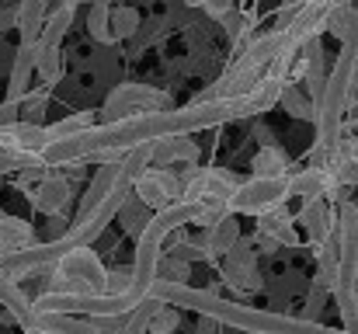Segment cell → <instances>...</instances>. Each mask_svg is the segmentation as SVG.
Instances as JSON below:
<instances>
[{
    "instance_id": "obj_3",
    "label": "cell",
    "mask_w": 358,
    "mask_h": 334,
    "mask_svg": "<svg viewBox=\"0 0 358 334\" xmlns=\"http://www.w3.org/2000/svg\"><path fill=\"white\" fill-rule=\"evenodd\" d=\"M132 192H136V199L143 206L164 209V206H171V202L181 199V171H171L164 164H150V167H143L136 174Z\"/></svg>"
},
{
    "instance_id": "obj_12",
    "label": "cell",
    "mask_w": 358,
    "mask_h": 334,
    "mask_svg": "<svg viewBox=\"0 0 358 334\" xmlns=\"http://www.w3.org/2000/svg\"><path fill=\"white\" fill-rule=\"evenodd\" d=\"M278 102L289 109V115H296V118H313V98H306L292 81L282 88V95H278Z\"/></svg>"
},
{
    "instance_id": "obj_14",
    "label": "cell",
    "mask_w": 358,
    "mask_h": 334,
    "mask_svg": "<svg viewBox=\"0 0 358 334\" xmlns=\"http://www.w3.org/2000/svg\"><path fill=\"white\" fill-rule=\"evenodd\" d=\"M91 35L98 39V42H115L112 39V7L108 4H101V0H94L91 4Z\"/></svg>"
},
{
    "instance_id": "obj_13",
    "label": "cell",
    "mask_w": 358,
    "mask_h": 334,
    "mask_svg": "<svg viewBox=\"0 0 358 334\" xmlns=\"http://www.w3.org/2000/svg\"><path fill=\"white\" fill-rule=\"evenodd\" d=\"M139 32V14L129 7V4H119L115 11H112V39L119 42V39H132Z\"/></svg>"
},
{
    "instance_id": "obj_17",
    "label": "cell",
    "mask_w": 358,
    "mask_h": 334,
    "mask_svg": "<svg viewBox=\"0 0 358 334\" xmlns=\"http://www.w3.org/2000/svg\"><path fill=\"white\" fill-rule=\"evenodd\" d=\"M199 334H213V317H206V321L199 324Z\"/></svg>"
},
{
    "instance_id": "obj_1",
    "label": "cell",
    "mask_w": 358,
    "mask_h": 334,
    "mask_svg": "<svg viewBox=\"0 0 358 334\" xmlns=\"http://www.w3.org/2000/svg\"><path fill=\"white\" fill-rule=\"evenodd\" d=\"M52 265H56L52 293H84V296L105 293L108 272H105L101 258L91 251V244L70 247V251H66V254H59Z\"/></svg>"
},
{
    "instance_id": "obj_10",
    "label": "cell",
    "mask_w": 358,
    "mask_h": 334,
    "mask_svg": "<svg viewBox=\"0 0 358 334\" xmlns=\"http://www.w3.org/2000/svg\"><path fill=\"white\" fill-rule=\"evenodd\" d=\"M70 21H73V7H66V4H59L45 21H42V32H38V46H59L63 42V35H66V28H70Z\"/></svg>"
},
{
    "instance_id": "obj_8",
    "label": "cell",
    "mask_w": 358,
    "mask_h": 334,
    "mask_svg": "<svg viewBox=\"0 0 358 334\" xmlns=\"http://www.w3.org/2000/svg\"><path fill=\"white\" fill-rule=\"evenodd\" d=\"M14 7H17L14 28H17L21 42H35L42 32V21H45V0H17Z\"/></svg>"
},
{
    "instance_id": "obj_7",
    "label": "cell",
    "mask_w": 358,
    "mask_h": 334,
    "mask_svg": "<svg viewBox=\"0 0 358 334\" xmlns=\"http://www.w3.org/2000/svg\"><path fill=\"white\" fill-rule=\"evenodd\" d=\"M35 244V230L31 223L17 220V216H0V254H14Z\"/></svg>"
},
{
    "instance_id": "obj_6",
    "label": "cell",
    "mask_w": 358,
    "mask_h": 334,
    "mask_svg": "<svg viewBox=\"0 0 358 334\" xmlns=\"http://www.w3.org/2000/svg\"><path fill=\"white\" fill-rule=\"evenodd\" d=\"M31 202H35V209H42V213H59V209L70 202V185H66L59 174L45 171V174L38 178V185H35Z\"/></svg>"
},
{
    "instance_id": "obj_15",
    "label": "cell",
    "mask_w": 358,
    "mask_h": 334,
    "mask_svg": "<svg viewBox=\"0 0 358 334\" xmlns=\"http://www.w3.org/2000/svg\"><path fill=\"white\" fill-rule=\"evenodd\" d=\"M98 118H94V111H80V115H70V118H63V122H56V125H49V139H59V136H73V132H80V129H91Z\"/></svg>"
},
{
    "instance_id": "obj_16",
    "label": "cell",
    "mask_w": 358,
    "mask_h": 334,
    "mask_svg": "<svg viewBox=\"0 0 358 334\" xmlns=\"http://www.w3.org/2000/svg\"><path fill=\"white\" fill-rule=\"evenodd\" d=\"M188 7H199V11H206V14H213V18H223L227 11H234V0H185Z\"/></svg>"
},
{
    "instance_id": "obj_4",
    "label": "cell",
    "mask_w": 358,
    "mask_h": 334,
    "mask_svg": "<svg viewBox=\"0 0 358 334\" xmlns=\"http://www.w3.org/2000/svg\"><path fill=\"white\" fill-rule=\"evenodd\" d=\"M153 109H167V98L146 84H122L112 91L108 105H105V118L108 122H119V118H129V115H143V111Z\"/></svg>"
},
{
    "instance_id": "obj_19",
    "label": "cell",
    "mask_w": 358,
    "mask_h": 334,
    "mask_svg": "<svg viewBox=\"0 0 358 334\" xmlns=\"http://www.w3.org/2000/svg\"><path fill=\"white\" fill-rule=\"evenodd\" d=\"M91 4H94V0H91ZM101 4H112V0H101Z\"/></svg>"
},
{
    "instance_id": "obj_18",
    "label": "cell",
    "mask_w": 358,
    "mask_h": 334,
    "mask_svg": "<svg viewBox=\"0 0 358 334\" xmlns=\"http://www.w3.org/2000/svg\"><path fill=\"white\" fill-rule=\"evenodd\" d=\"M63 4H66V7H73V11H77V4H80V0H63Z\"/></svg>"
},
{
    "instance_id": "obj_5",
    "label": "cell",
    "mask_w": 358,
    "mask_h": 334,
    "mask_svg": "<svg viewBox=\"0 0 358 334\" xmlns=\"http://www.w3.org/2000/svg\"><path fill=\"white\" fill-rule=\"evenodd\" d=\"M31 74H35V42H21L10 63V77H7V102L21 105V98L28 95Z\"/></svg>"
},
{
    "instance_id": "obj_20",
    "label": "cell",
    "mask_w": 358,
    "mask_h": 334,
    "mask_svg": "<svg viewBox=\"0 0 358 334\" xmlns=\"http://www.w3.org/2000/svg\"><path fill=\"white\" fill-rule=\"evenodd\" d=\"M24 334H28V331H24Z\"/></svg>"
},
{
    "instance_id": "obj_2",
    "label": "cell",
    "mask_w": 358,
    "mask_h": 334,
    "mask_svg": "<svg viewBox=\"0 0 358 334\" xmlns=\"http://www.w3.org/2000/svg\"><path fill=\"white\" fill-rule=\"evenodd\" d=\"M285 202H289V174H254L250 181H240L234 188L227 213H234V216H240V213L261 216V213L278 209Z\"/></svg>"
},
{
    "instance_id": "obj_9",
    "label": "cell",
    "mask_w": 358,
    "mask_h": 334,
    "mask_svg": "<svg viewBox=\"0 0 358 334\" xmlns=\"http://www.w3.org/2000/svg\"><path fill=\"white\" fill-rule=\"evenodd\" d=\"M299 223L306 226L310 240H313V244H320V240L334 230L331 209H327V199H310V202H303V216H299Z\"/></svg>"
},
{
    "instance_id": "obj_11",
    "label": "cell",
    "mask_w": 358,
    "mask_h": 334,
    "mask_svg": "<svg viewBox=\"0 0 358 334\" xmlns=\"http://www.w3.org/2000/svg\"><path fill=\"white\" fill-rule=\"evenodd\" d=\"M254 174H285V167H289V157L278 150V146H271V143H264L261 150H257V157H254Z\"/></svg>"
}]
</instances>
